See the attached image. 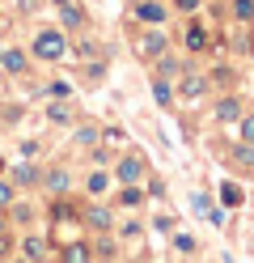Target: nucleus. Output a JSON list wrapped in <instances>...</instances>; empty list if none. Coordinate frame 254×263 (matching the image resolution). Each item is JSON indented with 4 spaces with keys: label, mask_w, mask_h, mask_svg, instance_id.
Here are the masks:
<instances>
[{
    "label": "nucleus",
    "mask_w": 254,
    "mask_h": 263,
    "mask_svg": "<svg viewBox=\"0 0 254 263\" xmlns=\"http://www.w3.org/2000/svg\"><path fill=\"white\" fill-rule=\"evenodd\" d=\"M30 55L43 60V64H60V60L68 55V30H64V26H47V30H38V34L30 39Z\"/></svg>",
    "instance_id": "obj_1"
},
{
    "label": "nucleus",
    "mask_w": 254,
    "mask_h": 263,
    "mask_svg": "<svg viewBox=\"0 0 254 263\" xmlns=\"http://www.w3.org/2000/svg\"><path fill=\"white\" fill-rule=\"evenodd\" d=\"M131 47H135V55H140L144 64H152L161 51H169V34H165V26H148V30H144V34L135 39Z\"/></svg>",
    "instance_id": "obj_2"
},
{
    "label": "nucleus",
    "mask_w": 254,
    "mask_h": 263,
    "mask_svg": "<svg viewBox=\"0 0 254 263\" xmlns=\"http://www.w3.org/2000/svg\"><path fill=\"white\" fill-rule=\"evenodd\" d=\"M110 174H114V183H144V178H148V166H144L140 153H119Z\"/></svg>",
    "instance_id": "obj_3"
},
{
    "label": "nucleus",
    "mask_w": 254,
    "mask_h": 263,
    "mask_svg": "<svg viewBox=\"0 0 254 263\" xmlns=\"http://www.w3.org/2000/svg\"><path fill=\"white\" fill-rule=\"evenodd\" d=\"M55 13H60V26L81 34V30H89V9L81 5V0H55Z\"/></svg>",
    "instance_id": "obj_4"
},
{
    "label": "nucleus",
    "mask_w": 254,
    "mask_h": 263,
    "mask_svg": "<svg viewBox=\"0 0 254 263\" xmlns=\"http://www.w3.org/2000/svg\"><path fill=\"white\" fill-rule=\"evenodd\" d=\"M242 98H237V93H220L216 98V106H212V119L220 123V127H229V123H237V119H242Z\"/></svg>",
    "instance_id": "obj_5"
},
{
    "label": "nucleus",
    "mask_w": 254,
    "mask_h": 263,
    "mask_svg": "<svg viewBox=\"0 0 254 263\" xmlns=\"http://www.w3.org/2000/svg\"><path fill=\"white\" fill-rule=\"evenodd\" d=\"M135 22H144V26H165L169 22V5L165 0H135Z\"/></svg>",
    "instance_id": "obj_6"
},
{
    "label": "nucleus",
    "mask_w": 254,
    "mask_h": 263,
    "mask_svg": "<svg viewBox=\"0 0 254 263\" xmlns=\"http://www.w3.org/2000/svg\"><path fill=\"white\" fill-rule=\"evenodd\" d=\"M81 225L85 229H93V234H110V225H114V212L106 204H89L81 212Z\"/></svg>",
    "instance_id": "obj_7"
},
{
    "label": "nucleus",
    "mask_w": 254,
    "mask_h": 263,
    "mask_svg": "<svg viewBox=\"0 0 254 263\" xmlns=\"http://www.w3.org/2000/svg\"><path fill=\"white\" fill-rule=\"evenodd\" d=\"M208 89H212V85H208V77H203V72H182V77H178V85H174V93H178V98H186V102L203 98Z\"/></svg>",
    "instance_id": "obj_8"
},
{
    "label": "nucleus",
    "mask_w": 254,
    "mask_h": 263,
    "mask_svg": "<svg viewBox=\"0 0 254 263\" xmlns=\"http://www.w3.org/2000/svg\"><path fill=\"white\" fill-rule=\"evenodd\" d=\"M182 51H191V55H199V51H208V43H212V34H208V30H203V22H191V26H186L182 30Z\"/></svg>",
    "instance_id": "obj_9"
},
{
    "label": "nucleus",
    "mask_w": 254,
    "mask_h": 263,
    "mask_svg": "<svg viewBox=\"0 0 254 263\" xmlns=\"http://www.w3.org/2000/svg\"><path fill=\"white\" fill-rule=\"evenodd\" d=\"M9 178H13V187H17V191H22V187H38V183H43V170L34 166L30 157H22V161L9 170Z\"/></svg>",
    "instance_id": "obj_10"
},
{
    "label": "nucleus",
    "mask_w": 254,
    "mask_h": 263,
    "mask_svg": "<svg viewBox=\"0 0 254 263\" xmlns=\"http://www.w3.org/2000/svg\"><path fill=\"white\" fill-rule=\"evenodd\" d=\"M0 68H5L9 77H26V72H30V51H22V47H5Z\"/></svg>",
    "instance_id": "obj_11"
},
{
    "label": "nucleus",
    "mask_w": 254,
    "mask_h": 263,
    "mask_svg": "<svg viewBox=\"0 0 254 263\" xmlns=\"http://www.w3.org/2000/svg\"><path fill=\"white\" fill-rule=\"evenodd\" d=\"M38 187H47L51 195H68V191H72V174H68V170H43V183Z\"/></svg>",
    "instance_id": "obj_12"
},
{
    "label": "nucleus",
    "mask_w": 254,
    "mask_h": 263,
    "mask_svg": "<svg viewBox=\"0 0 254 263\" xmlns=\"http://www.w3.org/2000/svg\"><path fill=\"white\" fill-rule=\"evenodd\" d=\"M186 68H182V60L178 55H169V51H161L157 60H152V77H169V81H178Z\"/></svg>",
    "instance_id": "obj_13"
},
{
    "label": "nucleus",
    "mask_w": 254,
    "mask_h": 263,
    "mask_svg": "<svg viewBox=\"0 0 254 263\" xmlns=\"http://www.w3.org/2000/svg\"><path fill=\"white\" fill-rule=\"evenodd\" d=\"M17 255H26V259H47L51 255V246L43 234H26L22 242H17Z\"/></svg>",
    "instance_id": "obj_14"
},
{
    "label": "nucleus",
    "mask_w": 254,
    "mask_h": 263,
    "mask_svg": "<svg viewBox=\"0 0 254 263\" xmlns=\"http://www.w3.org/2000/svg\"><path fill=\"white\" fill-rule=\"evenodd\" d=\"M152 102H157V106H174L178 102L174 81H169V77H152Z\"/></svg>",
    "instance_id": "obj_15"
},
{
    "label": "nucleus",
    "mask_w": 254,
    "mask_h": 263,
    "mask_svg": "<svg viewBox=\"0 0 254 263\" xmlns=\"http://www.w3.org/2000/svg\"><path fill=\"white\" fill-rule=\"evenodd\" d=\"M55 255L68 259V263H89V259H93V246H89V242H68V246H60Z\"/></svg>",
    "instance_id": "obj_16"
},
{
    "label": "nucleus",
    "mask_w": 254,
    "mask_h": 263,
    "mask_svg": "<svg viewBox=\"0 0 254 263\" xmlns=\"http://www.w3.org/2000/svg\"><path fill=\"white\" fill-rule=\"evenodd\" d=\"M47 119H51V123H72V119H76V110H72V102H68V98H51Z\"/></svg>",
    "instance_id": "obj_17"
},
{
    "label": "nucleus",
    "mask_w": 254,
    "mask_h": 263,
    "mask_svg": "<svg viewBox=\"0 0 254 263\" xmlns=\"http://www.w3.org/2000/svg\"><path fill=\"white\" fill-rule=\"evenodd\" d=\"M81 81L85 85H102V81H106V55H97V60H89L81 68Z\"/></svg>",
    "instance_id": "obj_18"
},
{
    "label": "nucleus",
    "mask_w": 254,
    "mask_h": 263,
    "mask_svg": "<svg viewBox=\"0 0 254 263\" xmlns=\"http://www.w3.org/2000/svg\"><path fill=\"white\" fill-rule=\"evenodd\" d=\"M97 140H102V127H97V123H81V127L72 132V144H81V149H93Z\"/></svg>",
    "instance_id": "obj_19"
},
{
    "label": "nucleus",
    "mask_w": 254,
    "mask_h": 263,
    "mask_svg": "<svg viewBox=\"0 0 254 263\" xmlns=\"http://www.w3.org/2000/svg\"><path fill=\"white\" fill-rule=\"evenodd\" d=\"M229 157H233V161H237L242 170H254V144H246V140L229 144Z\"/></svg>",
    "instance_id": "obj_20"
},
{
    "label": "nucleus",
    "mask_w": 254,
    "mask_h": 263,
    "mask_svg": "<svg viewBox=\"0 0 254 263\" xmlns=\"http://www.w3.org/2000/svg\"><path fill=\"white\" fill-rule=\"evenodd\" d=\"M5 212H9V221H17V225H30L34 221V204H26V200H13Z\"/></svg>",
    "instance_id": "obj_21"
},
{
    "label": "nucleus",
    "mask_w": 254,
    "mask_h": 263,
    "mask_svg": "<svg viewBox=\"0 0 254 263\" xmlns=\"http://www.w3.org/2000/svg\"><path fill=\"white\" fill-rule=\"evenodd\" d=\"M246 200V191L237 187V183H220V204H229V208H242Z\"/></svg>",
    "instance_id": "obj_22"
},
{
    "label": "nucleus",
    "mask_w": 254,
    "mask_h": 263,
    "mask_svg": "<svg viewBox=\"0 0 254 263\" xmlns=\"http://www.w3.org/2000/svg\"><path fill=\"white\" fill-rule=\"evenodd\" d=\"M174 251L178 255H199V238L195 234H174Z\"/></svg>",
    "instance_id": "obj_23"
},
{
    "label": "nucleus",
    "mask_w": 254,
    "mask_h": 263,
    "mask_svg": "<svg viewBox=\"0 0 254 263\" xmlns=\"http://www.w3.org/2000/svg\"><path fill=\"white\" fill-rule=\"evenodd\" d=\"M229 13L237 22H254V0H229Z\"/></svg>",
    "instance_id": "obj_24"
},
{
    "label": "nucleus",
    "mask_w": 254,
    "mask_h": 263,
    "mask_svg": "<svg viewBox=\"0 0 254 263\" xmlns=\"http://www.w3.org/2000/svg\"><path fill=\"white\" fill-rule=\"evenodd\" d=\"M93 259H119L114 238H106V234H102V238H97V246H93Z\"/></svg>",
    "instance_id": "obj_25"
},
{
    "label": "nucleus",
    "mask_w": 254,
    "mask_h": 263,
    "mask_svg": "<svg viewBox=\"0 0 254 263\" xmlns=\"http://www.w3.org/2000/svg\"><path fill=\"white\" fill-rule=\"evenodd\" d=\"M237 140L254 144V115H250V110H242V119H237Z\"/></svg>",
    "instance_id": "obj_26"
},
{
    "label": "nucleus",
    "mask_w": 254,
    "mask_h": 263,
    "mask_svg": "<svg viewBox=\"0 0 254 263\" xmlns=\"http://www.w3.org/2000/svg\"><path fill=\"white\" fill-rule=\"evenodd\" d=\"M208 85H233V68L229 64H216V68L208 72Z\"/></svg>",
    "instance_id": "obj_27"
},
{
    "label": "nucleus",
    "mask_w": 254,
    "mask_h": 263,
    "mask_svg": "<svg viewBox=\"0 0 254 263\" xmlns=\"http://www.w3.org/2000/svg\"><path fill=\"white\" fill-rule=\"evenodd\" d=\"M102 140H106L110 149H123V140H127V132H123V127H102Z\"/></svg>",
    "instance_id": "obj_28"
},
{
    "label": "nucleus",
    "mask_w": 254,
    "mask_h": 263,
    "mask_svg": "<svg viewBox=\"0 0 254 263\" xmlns=\"http://www.w3.org/2000/svg\"><path fill=\"white\" fill-rule=\"evenodd\" d=\"M208 208H212V195H208V191H191V212H199V217H203Z\"/></svg>",
    "instance_id": "obj_29"
},
{
    "label": "nucleus",
    "mask_w": 254,
    "mask_h": 263,
    "mask_svg": "<svg viewBox=\"0 0 254 263\" xmlns=\"http://www.w3.org/2000/svg\"><path fill=\"white\" fill-rule=\"evenodd\" d=\"M17 200V187H13V178H0V208H9Z\"/></svg>",
    "instance_id": "obj_30"
},
{
    "label": "nucleus",
    "mask_w": 254,
    "mask_h": 263,
    "mask_svg": "<svg viewBox=\"0 0 254 263\" xmlns=\"http://www.w3.org/2000/svg\"><path fill=\"white\" fill-rule=\"evenodd\" d=\"M144 238V225L140 221H123V242H140Z\"/></svg>",
    "instance_id": "obj_31"
},
{
    "label": "nucleus",
    "mask_w": 254,
    "mask_h": 263,
    "mask_svg": "<svg viewBox=\"0 0 254 263\" xmlns=\"http://www.w3.org/2000/svg\"><path fill=\"white\" fill-rule=\"evenodd\" d=\"M106 187H110V178L102 174V170H93V174H89V195H102Z\"/></svg>",
    "instance_id": "obj_32"
},
{
    "label": "nucleus",
    "mask_w": 254,
    "mask_h": 263,
    "mask_svg": "<svg viewBox=\"0 0 254 263\" xmlns=\"http://www.w3.org/2000/svg\"><path fill=\"white\" fill-rule=\"evenodd\" d=\"M47 93H51V98H72V85H68V81H51Z\"/></svg>",
    "instance_id": "obj_33"
},
{
    "label": "nucleus",
    "mask_w": 254,
    "mask_h": 263,
    "mask_svg": "<svg viewBox=\"0 0 254 263\" xmlns=\"http://www.w3.org/2000/svg\"><path fill=\"white\" fill-rule=\"evenodd\" d=\"M203 0H169V9H178V13H199Z\"/></svg>",
    "instance_id": "obj_34"
},
{
    "label": "nucleus",
    "mask_w": 254,
    "mask_h": 263,
    "mask_svg": "<svg viewBox=\"0 0 254 263\" xmlns=\"http://www.w3.org/2000/svg\"><path fill=\"white\" fill-rule=\"evenodd\" d=\"M38 153V140H22V157H34Z\"/></svg>",
    "instance_id": "obj_35"
},
{
    "label": "nucleus",
    "mask_w": 254,
    "mask_h": 263,
    "mask_svg": "<svg viewBox=\"0 0 254 263\" xmlns=\"http://www.w3.org/2000/svg\"><path fill=\"white\" fill-rule=\"evenodd\" d=\"M152 229H161V234H169V229H174V217H157V225Z\"/></svg>",
    "instance_id": "obj_36"
},
{
    "label": "nucleus",
    "mask_w": 254,
    "mask_h": 263,
    "mask_svg": "<svg viewBox=\"0 0 254 263\" xmlns=\"http://www.w3.org/2000/svg\"><path fill=\"white\" fill-rule=\"evenodd\" d=\"M38 9V0H17V13H34Z\"/></svg>",
    "instance_id": "obj_37"
},
{
    "label": "nucleus",
    "mask_w": 254,
    "mask_h": 263,
    "mask_svg": "<svg viewBox=\"0 0 254 263\" xmlns=\"http://www.w3.org/2000/svg\"><path fill=\"white\" fill-rule=\"evenodd\" d=\"M5 229H9V212L0 208V234H5Z\"/></svg>",
    "instance_id": "obj_38"
},
{
    "label": "nucleus",
    "mask_w": 254,
    "mask_h": 263,
    "mask_svg": "<svg viewBox=\"0 0 254 263\" xmlns=\"http://www.w3.org/2000/svg\"><path fill=\"white\" fill-rule=\"evenodd\" d=\"M9 26H13L9 17H0V34H9Z\"/></svg>",
    "instance_id": "obj_39"
},
{
    "label": "nucleus",
    "mask_w": 254,
    "mask_h": 263,
    "mask_svg": "<svg viewBox=\"0 0 254 263\" xmlns=\"http://www.w3.org/2000/svg\"><path fill=\"white\" fill-rule=\"evenodd\" d=\"M0 55H5V43H0Z\"/></svg>",
    "instance_id": "obj_40"
}]
</instances>
